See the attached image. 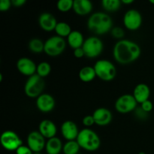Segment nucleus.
<instances>
[{
  "instance_id": "1",
  "label": "nucleus",
  "mask_w": 154,
  "mask_h": 154,
  "mask_svg": "<svg viewBox=\"0 0 154 154\" xmlns=\"http://www.w3.org/2000/svg\"><path fill=\"white\" fill-rule=\"evenodd\" d=\"M141 48L136 42L128 39L118 41L113 49L116 61L121 64H129L135 61L141 55Z\"/></svg>"
},
{
  "instance_id": "2",
  "label": "nucleus",
  "mask_w": 154,
  "mask_h": 154,
  "mask_svg": "<svg viewBox=\"0 0 154 154\" xmlns=\"http://www.w3.org/2000/svg\"><path fill=\"white\" fill-rule=\"evenodd\" d=\"M87 27L95 34H105L113 28V20L110 15L98 11L90 15L87 20Z\"/></svg>"
},
{
  "instance_id": "3",
  "label": "nucleus",
  "mask_w": 154,
  "mask_h": 154,
  "mask_svg": "<svg viewBox=\"0 0 154 154\" xmlns=\"http://www.w3.org/2000/svg\"><path fill=\"white\" fill-rule=\"evenodd\" d=\"M77 141L81 148L87 151H95L98 150L101 144V140L99 135L89 128H85L80 131Z\"/></svg>"
},
{
  "instance_id": "4",
  "label": "nucleus",
  "mask_w": 154,
  "mask_h": 154,
  "mask_svg": "<svg viewBox=\"0 0 154 154\" xmlns=\"http://www.w3.org/2000/svg\"><path fill=\"white\" fill-rule=\"evenodd\" d=\"M93 67L96 71V76L102 81H112L117 74V69L114 65L108 60H98Z\"/></svg>"
},
{
  "instance_id": "5",
  "label": "nucleus",
  "mask_w": 154,
  "mask_h": 154,
  "mask_svg": "<svg viewBox=\"0 0 154 154\" xmlns=\"http://www.w3.org/2000/svg\"><path fill=\"white\" fill-rule=\"evenodd\" d=\"M45 86V83L43 78L35 74L32 76L29 77L24 86V91L28 97L38 98L42 94Z\"/></svg>"
},
{
  "instance_id": "6",
  "label": "nucleus",
  "mask_w": 154,
  "mask_h": 154,
  "mask_svg": "<svg viewBox=\"0 0 154 154\" xmlns=\"http://www.w3.org/2000/svg\"><path fill=\"white\" fill-rule=\"evenodd\" d=\"M66 48V42L64 38L59 35L50 37L45 42V52L50 57H57L63 54Z\"/></svg>"
},
{
  "instance_id": "7",
  "label": "nucleus",
  "mask_w": 154,
  "mask_h": 154,
  "mask_svg": "<svg viewBox=\"0 0 154 154\" xmlns=\"http://www.w3.org/2000/svg\"><path fill=\"white\" fill-rule=\"evenodd\" d=\"M86 57L89 58H96L103 51V42L96 36H91L85 39L82 46Z\"/></svg>"
},
{
  "instance_id": "8",
  "label": "nucleus",
  "mask_w": 154,
  "mask_h": 154,
  "mask_svg": "<svg viewBox=\"0 0 154 154\" xmlns=\"http://www.w3.org/2000/svg\"><path fill=\"white\" fill-rule=\"evenodd\" d=\"M0 141L2 147L9 151H16L21 145H23V141L19 135L11 130H7L2 132Z\"/></svg>"
},
{
  "instance_id": "9",
  "label": "nucleus",
  "mask_w": 154,
  "mask_h": 154,
  "mask_svg": "<svg viewBox=\"0 0 154 154\" xmlns=\"http://www.w3.org/2000/svg\"><path fill=\"white\" fill-rule=\"evenodd\" d=\"M138 102L132 94H124L120 96L115 102V108L118 112L126 114L135 111Z\"/></svg>"
},
{
  "instance_id": "10",
  "label": "nucleus",
  "mask_w": 154,
  "mask_h": 154,
  "mask_svg": "<svg viewBox=\"0 0 154 154\" xmlns=\"http://www.w3.org/2000/svg\"><path fill=\"white\" fill-rule=\"evenodd\" d=\"M123 24L129 30L135 31L142 24V16L136 9H129L123 16Z\"/></svg>"
},
{
  "instance_id": "11",
  "label": "nucleus",
  "mask_w": 154,
  "mask_h": 154,
  "mask_svg": "<svg viewBox=\"0 0 154 154\" xmlns=\"http://www.w3.org/2000/svg\"><path fill=\"white\" fill-rule=\"evenodd\" d=\"M46 141L45 138L38 132L32 131L27 136V146L33 153H41L45 148Z\"/></svg>"
},
{
  "instance_id": "12",
  "label": "nucleus",
  "mask_w": 154,
  "mask_h": 154,
  "mask_svg": "<svg viewBox=\"0 0 154 154\" xmlns=\"http://www.w3.org/2000/svg\"><path fill=\"white\" fill-rule=\"evenodd\" d=\"M17 68L22 75L29 77L35 75L37 71V66L35 62L28 57L20 58L17 62Z\"/></svg>"
},
{
  "instance_id": "13",
  "label": "nucleus",
  "mask_w": 154,
  "mask_h": 154,
  "mask_svg": "<svg viewBox=\"0 0 154 154\" xmlns=\"http://www.w3.org/2000/svg\"><path fill=\"white\" fill-rule=\"evenodd\" d=\"M55 99L51 95L42 93L36 99V106L42 112L48 113L55 108Z\"/></svg>"
},
{
  "instance_id": "14",
  "label": "nucleus",
  "mask_w": 154,
  "mask_h": 154,
  "mask_svg": "<svg viewBox=\"0 0 154 154\" xmlns=\"http://www.w3.org/2000/svg\"><path fill=\"white\" fill-rule=\"evenodd\" d=\"M80 131L76 123L72 120H66L61 126V133L67 141L77 140Z\"/></svg>"
},
{
  "instance_id": "15",
  "label": "nucleus",
  "mask_w": 154,
  "mask_h": 154,
  "mask_svg": "<svg viewBox=\"0 0 154 154\" xmlns=\"http://www.w3.org/2000/svg\"><path fill=\"white\" fill-rule=\"evenodd\" d=\"M95 123L99 126H106L112 120V113L106 108H99L93 114Z\"/></svg>"
},
{
  "instance_id": "16",
  "label": "nucleus",
  "mask_w": 154,
  "mask_h": 154,
  "mask_svg": "<svg viewBox=\"0 0 154 154\" xmlns=\"http://www.w3.org/2000/svg\"><path fill=\"white\" fill-rule=\"evenodd\" d=\"M57 19L51 13L44 12L39 16L38 23L41 28L46 32H51L55 30L57 24Z\"/></svg>"
},
{
  "instance_id": "17",
  "label": "nucleus",
  "mask_w": 154,
  "mask_h": 154,
  "mask_svg": "<svg viewBox=\"0 0 154 154\" xmlns=\"http://www.w3.org/2000/svg\"><path fill=\"white\" fill-rule=\"evenodd\" d=\"M38 132L45 138H52L56 137L57 132V128L55 123L51 120H43L38 126Z\"/></svg>"
},
{
  "instance_id": "18",
  "label": "nucleus",
  "mask_w": 154,
  "mask_h": 154,
  "mask_svg": "<svg viewBox=\"0 0 154 154\" xmlns=\"http://www.w3.org/2000/svg\"><path fill=\"white\" fill-rule=\"evenodd\" d=\"M132 95L137 102L141 104L149 99L150 96V89L147 84H143V83L138 84L134 89Z\"/></svg>"
},
{
  "instance_id": "19",
  "label": "nucleus",
  "mask_w": 154,
  "mask_h": 154,
  "mask_svg": "<svg viewBox=\"0 0 154 154\" xmlns=\"http://www.w3.org/2000/svg\"><path fill=\"white\" fill-rule=\"evenodd\" d=\"M73 10L78 15L89 14L93 10V3L90 0H74Z\"/></svg>"
},
{
  "instance_id": "20",
  "label": "nucleus",
  "mask_w": 154,
  "mask_h": 154,
  "mask_svg": "<svg viewBox=\"0 0 154 154\" xmlns=\"http://www.w3.org/2000/svg\"><path fill=\"white\" fill-rule=\"evenodd\" d=\"M63 143L62 141L57 137L48 139L45 145V150L48 154H60L63 151Z\"/></svg>"
},
{
  "instance_id": "21",
  "label": "nucleus",
  "mask_w": 154,
  "mask_h": 154,
  "mask_svg": "<svg viewBox=\"0 0 154 154\" xmlns=\"http://www.w3.org/2000/svg\"><path fill=\"white\" fill-rule=\"evenodd\" d=\"M84 41L85 40H84L83 34L78 30H72L70 35L67 37L68 44L74 50L82 48Z\"/></svg>"
},
{
  "instance_id": "22",
  "label": "nucleus",
  "mask_w": 154,
  "mask_h": 154,
  "mask_svg": "<svg viewBox=\"0 0 154 154\" xmlns=\"http://www.w3.org/2000/svg\"><path fill=\"white\" fill-rule=\"evenodd\" d=\"M79 78L84 82H90L96 78V73L95 71L94 67L91 66H84L80 70Z\"/></svg>"
},
{
  "instance_id": "23",
  "label": "nucleus",
  "mask_w": 154,
  "mask_h": 154,
  "mask_svg": "<svg viewBox=\"0 0 154 154\" xmlns=\"http://www.w3.org/2000/svg\"><path fill=\"white\" fill-rule=\"evenodd\" d=\"M80 149L81 147L77 140L67 141V142L63 144V152L64 154H79Z\"/></svg>"
},
{
  "instance_id": "24",
  "label": "nucleus",
  "mask_w": 154,
  "mask_h": 154,
  "mask_svg": "<svg viewBox=\"0 0 154 154\" xmlns=\"http://www.w3.org/2000/svg\"><path fill=\"white\" fill-rule=\"evenodd\" d=\"M55 32L57 35L60 36L62 38L68 37L72 32V30L70 25L66 22H58L57 24V26L55 28Z\"/></svg>"
},
{
  "instance_id": "25",
  "label": "nucleus",
  "mask_w": 154,
  "mask_h": 154,
  "mask_svg": "<svg viewBox=\"0 0 154 154\" xmlns=\"http://www.w3.org/2000/svg\"><path fill=\"white\" fill-rule=\"evenodd\" d=\"M29 49L33 53L39 54L45 51V42L39 38H32L29 42Z\"/></svg>"
},
{
  "instance_id": "26",
  "label": "nucleus",
  "mask_w": 154,
  "mask_h": 154,
  "mask_svg": "<svg viewBox=\"0 0 154 154\" xmlns=\"http://www.w3.org/2000/svg\"><path fill=\"white\" fill-rule=\"evenodd\" d=\"M121 1L120 0H102V5L107 11H116L121 6Z\"/></svg>"
},
{
  "instance_id": "27",
  "label": "nucleus",
  "mask_w": 154,
  "mask_h": 154,
  "mask_svg": "<svg viewBox=\"0 0 154 154\" xmlns=\"http://www.w3.org/2000/svg\"><path fill=\"white\" fill-rule=\"evenodd\" d=\"M51 72V66L48 62H42L37 65V71L36 74L42 78L47 77Z\"/></svg>"
},
{
  "instance_id": "28",
  "label": "nucleus",
  "mask_w": 154,
  "mask_h": 154,
  "mask_svg": "<svg viewBox=\"0 0 154 154\" xmlns=\"http://www.w3.org/2000/svg\"><path fill=\"white\" fill-rule=\"evenodd\" d=\"M73 0H59L57 3V7L59 11L67 12L73 8Z\"/></svg>"
},
{
  "instance_id": "29",
  "label": "nucleus",
  "mask_w": 154,
  "mask_h": 154,
  "mask_svg": "<svg viewBox=\"0 0 154 154\" xmlns=\"http://www.w3.org/2000/svg\"><path fill=\"white\" fill-rule=\"evenodd\" d=\"M111 33L113 37L117 39H120V40H121V38H123L125 35V32L123 29L119 26L113 27L112 29L111 30Z\"/></svg>"
},
{
  "instance_id": "30",
  "label": "nucleus",
  "mask_w": 154,
  "mask_h": 154,
  "mask_svg": "<svg viewBox=\"0 0 154 154\" xmlns=\"http://www.w3.org/2000/svg\"><path fill=\"white\" fill-rule=\"evenodd\" d=\"M135 114L137 118L140 119V120H145V119H147V116H148V113L145 112L141 107L137 108L135 110Z\"/></svg>"
},
{
  "instance_id": "31",
  "label": "nucleus",
  "mask_w": 154,
  "mask_h": 154,
  "mask_svg": "<svg viewBox=\"0 0 154 154\" xmlns=\"http://www.w3.org/2000/svg\"><path fill=\"white\" fill-rule=\"evenodd\" d=\"M141 108L144 110L145 112L149 113L153 110V105L152 103V102L150 100H147L145 102H144L143 103L141 104Z\"/></svg>"
},
{
  "instance_id": "32",
  "label": "nucleus",
  "mask_w": 154,
  "mask_h": 154,
  "mask_svg": "<svg viewBox=\"0 0 154 154\" xmlns=\"http://www.w3.org/2000/svg\"><path fill=\"white\" fill-rule=\"evenodd\" d=\"M83 124L84 125L87 127H90V126H93V124H95V120L93 118V115H87L83 118L82 120Z\"/></svg>"
},
{
  "instance_id": "33",
  "label": "nucleus",
  "mask_w": 154,
  "mask_h": 154,
  "mask_svg": "<svg viewBox=\"0 0 154 154\" xmlns=\"http://www.w3.org/2000/svg\"><path fill=\"white\" fill-rule=\"evenodd\" d=\"M12 5V2L10 0H1L0 1V11H6L8 10Z\"/></svg>"
},
{
  "instance_id": "34",
  "label": "nucleus",
  "mask_w": 154,
  "mask_h": 154,
  "mask_svg": "<svg viewBox=\"0 0 154 154\" xmlns=\"http://www.w3.org/2000/svg\"><path fill=\"white\" fill-rule=\"evenodd\" d=\"M31 149L28 146L21 145L17 150H16V154H33Z\"/></svg>"
},
{
  "instance_id": "35",
  "label": "nucleus",
  "mask_w": 154,
  "mask_h": 154,
  "mask_svg": "<svg viewBox=\"0 0 154 154\" xmlns=\"http://www.w3.org/2000/svg\"><path fill=\"white\" fill-rule=\"evenodd\" d=\"M74 55H75V57H77V58H81V57H83L84 56H85V53H84L83 48H79L74 50Z\"/></svg>"
},
{
  "instance_id": "36",
  "label": "nucleus",
  "mask_w": 154,
  "mask_h": 154,
  "mask_svg": "<svg viewBox=\"0 0 154 154\" xmlns=\"http://www.w3.org/2000/svg\"><path fill=\"white\" fill-rule=\"evenodd\" d=\"M12 5H14V7H21L23 5H25V3L26 2V0H12Z\"/></svg>"
},
{
  "instance_id": "37",
  "label": "nucleus",
  "mask_w": 154,
  "mask_h": 154,
  "mask_svg": "<svg viewBox=\"0 0 154 154\" xmlns=\"http://www.w3.org/2000/svg\"><path fill=\"white\" fill-rule=\"evenodd\" d=\"M133 0H122L121 2L124 3V4H131V3H133Z\"/></svg>"
},
{
  "instance_id": "38",
  "label": "nucleus",
  "mask_w": 154,
  "mask_h": 154,
  "mask_svg": "<svg viewBox=\"0 0 154 154\" xmlns=\"http://www.w3.org/2000/svg\"><path fill=\"white\" fill-rule=\"evenodd\" d=\"M150 2L152 4H154V0H150Z\"/></svg>"
},
{
  "instance_id": "39",
  "label": "nucleus",
  "mask_w": 154,
  "mask_h": 154,
  "mask_svg": "<svg viewBox=\"0 0 154 154\" xmlns=\"http://www.w3.org/2000/svg\"><path fill=\"white\" fill-rule=\"evenodd\" d=\"M138 154H146V153H144V152H140V153H138Z\"/></svg>"
},
{
  "instance_id": "40",
  "label": "nucleus",
  "mask_w": 154,
  "mask_h": 154,
  "mask_svg": "<svg viewBox=\"0 0 154 154\" xmlns=\"http://www.w3.org/2000/svg\"><path fill=\"white\" fill-rule=\"evenodd\" d=\"M33 154H42L41 153H34Z\"/></svg>"
}]
</instances>
